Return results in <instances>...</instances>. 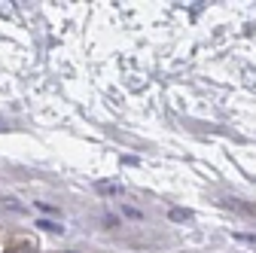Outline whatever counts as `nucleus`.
<instances>
[{
  "mask_svg": "<svg viewBox=\"0 0 256 253\" xmlns=\"http://www.w3.org/2000/svg\"><path fill=\"white\" fill-rule=\"evenodd\" d=\"M189 216H192V214L183 210V208H174V210H171V220H177V223H183V220H189Z\"/></svg>",
  "mask_w": 256,
  "mask_h": 253,
  "instance_id": "obj_1",
  "label": "nucleus"
},
{
  "mask_svg": "<svg viewBox=\"0 0 256 253\" xmlns=\"http://www.w3.org/2000/svg\"><path fill=\"white\" fill-rule=\"evenodd\" d=\"M40 226H43L46 232H61V226H55V223H52V220H40Z\"/></svg>",
  "mask_w": 256,
  "mask_h": 253,
  "instance_id": "obj_2",
  "label": "nucleus"
},
{
  "mask_svg": "<svg viewBox=\"0 0 256 253\" xmlns=\"http://www.w3.org/2000/svg\"><path fill=\"white\" fill-rule=\"evenodd\" d=\"M101 189L104 192H122V186H116V183H101Z\"/></svg>",
  "mask_w": 256,
  "mask_h": 253,
  "instance_id": "obj_3",
  "label": "nucleus"
},
{
  "mask_svg": "<svg viewBox=\"0 0 256 253\" xmlns=\"http://www.w3.org/2000/svg\"><path fill=\"white\" fill-rule=\"evenodd\" d=\"M6 253H16V250H6Z\"/></svg>",
  "mask_w": 256,
  "mask_h": 253,
  "instance_id": "obj_4",
  "label": "nucleus"
}]
</instances>
